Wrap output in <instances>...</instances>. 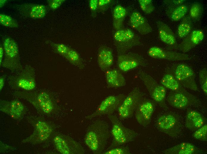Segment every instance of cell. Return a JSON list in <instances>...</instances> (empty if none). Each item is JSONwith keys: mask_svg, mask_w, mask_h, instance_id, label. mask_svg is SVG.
<instances>
[{"mask_svg": "<svg viewBox=\"0 0 207 154\" xmlns=\"http://www.w3.org/2000/svg\"><path fill=\"white\" fill-rule=\"evenodd\" d=\"M109 136L108 124L105 121L98 120L89 126L84 142L94 153L100 154L104 151Z\"/></svg>", "mask_w": 207, "mask_h": 154, "instance_id": "6da1fadb", "label": "cell"}, {"mask_svg": "<svg viewBox=\"0 0 207 154\" xmlns=\"http://www.w3.org/2000/svg\"><path fill=\"white\" fill-rule=\"evenodd\" d=\"M14 94L18 97L30 102L37 111L42 114L50 113L53 110L54 105L49 94L41 90L32 92L17 91Z\"/></svg>", "mask_w": 207, "mask_h": 154, "instance_id": "7a4b0ae2", "label": "cell"}, {"mask_svg": "<svg viewBox=\"0 0 207 154\" xmlns=\"http://www.w3.org/2000/svg\"><path fill=\"white\" fill-rule=\"evenodd\" d=\"M35 74L34 68L26 65L17 73L9 76L7 82L14 89L32 90L36 86Z\"/></svg>", "mask_w": 207, "mask_h": 154, "instance_id": "3957f363", "label": "cell"}, {"mask_svg": "<svg viewBox=\"0 0 207 154\" xmlns=\"http://www.w3.org/2000/svg\"><path fill=\"white\" fill-rule=\"evenodd\" d=\"M108 117L112 124L111 134L113 137L109 149L123 145L135 139L137 136L135 131L125 126L115 116L112 114Z\"/></svg>", "mask_w": 207, "mask_h": 154, "instance_id": "277c9868", "label": "cell"}, {"mask_svg": "<svg viewBox=\"0 0 207 154\" xmlns=\"http://www.w3.org/2000/svg\"><path fill=\"white\" fill-rule=\"evenodd\" d=\"M3 46L5 56L1 65L12 72L21 70L23 68L20 62L18 48L16 42L8 37L4 40Z\"/></svg>", "mask_w": 207, "mask_h": 154, "instance_id": "5b68a950", "label": "cell"}, {"mask_svg": "<svg viewBox=\"0 0 207 154\" xmlns=\"http://www.w3.org/2000/svg\"><path fill=\"white\" fill-rule=\"evenodd\" d=\"M137 73L153 100L161 107L166 108V89L144 71L139 70Z\"/></svg>", "mask_w": 207, "mask_h": 154, "instance_id": "8992f818", "label": "cell"}, {"mask_svg": "<svg viewBox=\"0 0 207 154\" xmlns=\"http://www.w3.org/2000/svg\"><path fill=\"white\" fill-rule=\"evenodd\" d=\"M113 38L118 54L125 53L133 47L141 44L139 36L129 29L117 30L114 34Z\"/></svg>", "mask_w": 207, "mask_h": 154, "instance_id": "52a82bcc", "label": "cell"}, {"mask_svg": "<svg viewBox=\"0 0 207 154\" xmlns=\"http://www.w3.org/2000/svg\"><path fill=\"white\" fill-rule=\"evenodd\" d=\"M143 97V94L138 87L133 89L126 96L117 110L119 119L124 120L131 117Z\"/></svg>", "mask_w": 207, "mask_h": 154, "instance_id": "ba28073f", "label": "cell"}, {"mask_svg": "<svg viewBox=\"0 0 207 154\" xmlns=\"http://www.w3.org/2000/svg\"><path fill=\"white\" fill-rule=\"evenodd\" d=\"M172 74L184 87L196 91L198 88L195 80V75L193 69L184 63L178 64L172 67Z\"/></svg>", "mask_w": 207, "mask_h": 154, "instance_id": "9c48e42d", "label": "cell"}, {"mask_svg": "<svg viewBox=\"0 0 207 154\" xmlns=\"http://www.w3.org/2000/svg\"><path fill=\"white\" fill-rule=\"evenodd\" d=\"M126 97L122 94L108 96L101 102L95 111L86 118L90 119L101 115H112L118 110Z\"/></svg>", "mask_w": 207, "mask_h": 154, "instance_id": "30bf717a", "label": "cell"}, {"mask_svg": "<svg viewBox=\"0 0 207 154\" xmlns=\"http://www.w3.org/2000/svg\"><path fill=\"white\" fill-rule=\"evenodd\" d=\"M156 125L160 131L172 137L177 136L180 131L178 120L172 113L165 114L160 116L156 121Z\"/></svg>", "mask_w": 207, "mask_h": 154, "instance_id": "8fae6325", "label": "cell"}, {"mask_svg": "<svg viewBox=\"0 0 207 154\" xmlns=\"http://www.w3.org/2000/svg\"><path fill=\"white\" fill-rule=\"evenodd\" d=\"M57 150L63 154H80L84 153L83 147L72 138L67 136L57 135L53 139Z\"/></svg>", "mask_w": 207, "mask_h": 154, "instance_id": "7c38bea8", "label": "cell"}, {"mask_svg": "<svg viewBox=\"0 0 207 154\" xmlns=\"http://www.w3.org/2000/svg\"><path fill=\"white\" fill-rule=\"evenodd\" d=\"M167 100L173 107L181 109H185L197 101L194 95L187 91H172L167 96Z\"/></svg>", "mask_w": 207, "mask_h": 154, "instance_id": "4fadbf2b", "label": "cell"}, {"mask_svg": "<svg viewBox=\"0 0 207 154\" xmlns=\"http://www.w3.org/2000/svg\"><path fill=\"white\" fill-rule=\"evenodd\" d=\"M155 109L153 102L143 99L140 102L135 111V118L141 126L146 127L150 123Z\"/></svg>", "mask_w": 207, "mask_h": 154, "instance_id": "5bb4252c", "label": "cell"}, {"mask_svg": "<svg viewBox=\"0 0 207 154\" xmlns=\"http://www.w3.org/2000/svg\"><path fill=\"white\" fill-rule=\"evenodd\" d=\"M33 133L24 139L23 143L35 144L40 143L46 140L51 134L52 129L51 126L43 121H37L34 126Z\"/></svg>", "mask_w": 207, "mask_h": 154, "instance_id": "9a60e30c", "label": "cell"}, {"mask_svg": "<svg viewBox=\"0 0 207 154\" xmlns=\"http://www.w3.org/2000/svg\"><path fill=\"white\" fill-rule=\"evenodd\" d=\"M148 55L155 59L172 61H179L189 60L191 56L187 54L164 49L157 46L150 48L147 51Z\"/></svg>", "mask_w": 207, "mask_h": 154, "instance_id": "2e32d148", "label": "cell"}, {"mask_svg": "<svg viewBox=\"0 0 207 154\" xmlns=\"http://www.w3.org/2000/svg\"><path fill=\"white\" fill-rule=\"evenodd\" d=\"M144 64V59L137 54L131 52L118 54V66L122 72L128 71Z\"/></svg>", "mask_w": 207, "mask_h": 154, "instance_id": "e0dca14e", "label": "cell"}, {"mask_svg": "<svg viewBox=\"0 0 207 154\" xmlns=\"http://www.w3.org/2000/svg\"><path fill=\"white\" fill-rule=\"evenodd\" d=\"M0 110L16 120L20 119L26 113L25 105L18 100L7 101L1 99Z\"/></svg>", "mask_w": 207, "mask_h": 154, "instance_id": "ac0fdd59", "label": "cell"}, {"mask_svg": "<svg viewBox=\"0 0 207 154\" xmlns=\"http://www.w3.org/2000/svg\"><path fill=\"white\" fill-rule=\"evenodd\" d=\"M204 34L200 29L191 32L178 46L183 52H187L200 44L203 40Z\"/></svg>", "mask_w": 207, "mask_h": 154, "instance_id": "d6986e66", "label": "cell"}, {"mask_svg": "<svg viewBox=\"0 0 207 154\" xmlns=\"http://www.w3.org/2000/svg\"><path fill=\"white\" fill-rule=\"evenodd\" d=\"M129 24L133 29L142 35L150 33L152 28L146 19L139 12L135 11L130 15Z\"/></svg>", "mask_w": 207, "mask_h": 154, "instance_id": "ffe728a7", "label": "cell"}, {"mask_svg": "<svg viewBox=\"0 0 207 154\" xmlns=\"http://www.w3.org/2000/svg\"><path fill=\"white\" fill-rule=\"evenodd\" d=\"M20 12L25 17L33 19L43 18L46 13V8L43 5L28 3L22 4Z\"/></svg>", "mask_w": 207, "mask_h": 154, "instance_id": "44dd1931", "label": "cell"}, {"mask_svg": "<svg viewBox=\"0 0 207 154\" xmlns=\"http://www.w3.org/2000/svg\"><path fill=\"white\" fill-rule=\"evenodd\" d=\"M159 37L161 41L170 46H177L175 36L170 27L163 22H156Z\"/></svg>", "mask_w": 207, "mask_h": 154, "instance_id": "7402d4cb", "label": "cell"}, {"mask_svg": "<svg viewBox=\"0 0 207 154\" xmlns=\"http://www.w3.org/2000/svg\"><path fill=\"white\" fill-rule=\"evenodd\" d=\"M114 57L112 49L105 46H102L98 49L97 62L100 68L106 71L113 65Z\"/></svg>", "mask_w": 207, "mask_h": 154, "instance_id": "603a6c76", "label": "cell"}, {"mask_svg": "<svg viewBox=\"0 0 207 154\" xmlns=\"http://www.w3.org/2000/svg\"><path fill=\"white\" fill-rule=\"evenodd\" d=\"M105 76L107 86L109 88H119L126 85L124 76L116 69L107 70L105 71Z\"/></svg>", "mask_w": 207, "mask_h": 154, "instance_id": "cb8c5ba5", "label": "cell"}, {"mask_svg": "<svg viewBox=\"0 0 207 154\" xmlns=\"http://www.w3.org/2000/svg\"><path fill=\"white\" fill-rule=\"evenodd\" d=\"M204 120L201 115L198 112L193 110H188L185 120L186 126L189 129L196 131L204 124Z\"/></svg>", "mask_w": 207, "mask_h": 154, "instance_id": "d4e9b609", "label": "cell"}, {"mask_svg": "<svg viewBox=\"0 0 207 154\" xmlns=\"http://www.w3.org/2000/svg\"><path fill=\"white\" fill-rule=\"evenodd\" d=\"M197 150L196 147L192 143L183 142L164 151L166 154H193L196 153Z\"/></svg>", "mask_w": 207, "mask_h": 154, "instance_id": "484cf974", "label": "cell"}, {"mask_svg": "<svg viewBox=\"0 0 207 154\" xmlns=\"http://www.w3.org/2000/svg\"><path fill=\"white\" fill-rule=\"evenodd\" d=\"M161 84L166 89L175 92H185L186 91L183 87L171 73L164 74L160 81Z\"/></svg>", "mask_w": 207, "mask_h": 154, "instance_id": "4316f807", "label": "cell"}, {"mask_svg": "<svg viewBox=\"0 0 207 154\" xmlns=\"http://www.w3.org/2000/svg\"><path fill=\"white\" fill-rule=\"evenodd\" d=\"M188 9L187 6L183 4L176 6L168 7L166 13L172 20L178 21L184 17Z\"/></svg>", "mask_w": 207, "mask_h": 154, "instance_id": "83f0119b", "label": "cell"}, {"mask_svg": "<svg viewBox=\"0 0 207 154\" xmlns=\"http://www.w3.org/2000/svg\"><path fill=\"white\" fill-rule=\"evenodd\" d=\"M127 14L126 9L121 5H117L114 8L113 13V25L116 31L121 29Z\"/></svg>", "mask_w": 207, "mask_h": 154, "instance_id": "f1b7e54d", "label": "cell"}, {"mask_svg": "<svg viewBox=\"0 0 207 154\" xmlns=\"http://www.w3.org/2000/svg\"><path fill=\"white\" fill-rule=\"evenodd\" d=\"M192 19L187 15L184 17L178 25L177 34L180 38L186 37L191 32L192 28Z\"/></svg>", "mask_w": 207, "mask_h": 154, "instance_id": "f546056e", "label": "cell"}, {"mask_svg": "<svg viewBox=\"0 0 207 154\" xmlns=\"http://www.w3.org/2000/svg\"><path fill=\"white\" fill-rule=\"evenodd\" d=\"M65 58L73 65L80 69L84 68L82 60L78 53L75 50L70 48Z\"/></svg>", "mask_w": 207, "mask_h": 154, "instance_id": "4dcf8cb0", "label": "cell"}, {"mask_svg": "<svg viewBox=\"0 0 207 154\" xmlns=\"http://www.w3.org/2000/svg\"><path fill=\"white\" fill-rule=\"evenodd\" d=\"M203 7L202 5L198 2H195L191 5L189 10V17L195 21L199 20L202 15Z\"/></svg>", "mask_w": 207, "mask_h": 154, "instance_id": "1f68e13d", "label": "cell"}, {"mask_svg": "<svg viewBox=\"0 0 207 154\" xmlns=\"http://www.w3.org/2000/svg\"><path fill=\"white\" fill-rule=\"evenodd\" d=\"M138 1L141 9L145 13L150 14L154 10L155 7L151 0H138Z\"/></svg>", "mask_w": 207, "mask_h": 154, "instance_id": "d6a6232c", "label": "cell"}, {"mask_svg": "<svg viewBox=\"0 0 207 154\" xmlns=\"http://www.w3.org/2000/svg\"><path fill=\"white\" fill-rule=\"evenodd\" d=\"M0 22L1 25L7 27L17 28L18 26V24L15 19L4 14L0 15Z\"/></svg>", "mask_w": 207, "mask_h": 154, "instance_id": "836d02e7", "label": "cell"}, {"mask_svg": "<svg viewBox=\"0 0 207 154\" xmlns=\"http://www.w3.org/2000/svg\"><path fill=\"white\" fill-rule=\"evenodd\" d=\"M199 78L201 89L206 95L207 94V69L204 68L199 72Z\"/></svg>", "mask_w": 207, "mask_h": 154, "instance_id": "e575fe53", "label": "cell"}, {"mask_svg": "<svg viewBox=\"0 0 207 154\" xmlns=\"http://www.w3.org/2000/svg\"><path fill=\"white\" fill-rule=\"evenodd\" d=\"M193 136L196 139L201 141H206L207 140V125H203L197 129L193 133Z\"/></svg>", "mask_w": 207, "mask_h": 154, "instance_id": "d590c367", "label": "cell"}, {"mask_svg": "<svg viewBox=\"0 0 207 154\" xmlns=\"http://www.w3.org/2000/svg\"><path fill=\"white\" fill-rule=\"evenodd\" d=\"M104 154H129L131 153L129 148L127 146H120L109 149L104 152Z\"/></svg>", "mask_w": 207, "mask_h": 154, "instance_id": "8d00e7d4", "label": "cell"}, {"mask_svg": "<svg viewBox=\"0 0 207 154\" xmlns=\"http://www.w3.org/2000/svg\"><path fill=\"white\" fill-rule=\"evenodd\" d=\"M52 46L56 51L61 55L65 57L70 48L62 44L53 43Z\"/></svg>", "mask_w": 207, "mask_h": 154, "instance_id": "74e56055", "label": "cell"}, {"mask_svg": "<svg viewBox=\"0 0 207 154\" xmlns=\"http://www.w3.org/2000/svg\"><path fill=\"white\" fill-rule=\"evenodd\" d=\"M113 1L112 0H98L97 12H104L111 5Z\"/></svg>", "mask_w": 207, "mask_h": 154, "instance_id": "f35d334b", "label": "cell"}, {"mask_svg": "<svg viewBox=\"0 0 207 154\" xmlns=\"http://www.w3.org/2000/svg\"><path fill=\"white\" fill-rule=\"evenodd\" d=\"M98 0H90L89 6L92 16L95 17L96 15Z\"/></svg>", "mask_w": 207, "mask_h": 154, "instance_id": "ab89813d", "label": "cell"}, {"mask_svg": "<svg viewBox=\"0 0 207 154\" xmlns=\"http://www.w3.org/2000/svg\"><path fill=\"white\" fill-rule=\"evenodd\" d=\"M64 0H49L48 1L49 7L52 9L55 10L58 8L63 3Z\"/></svg>", "mask_w": 207, "mask_h": 154, "instance_id": "60d3db41", "label": "cell"}, {"mask_svg": "<svg viewBox=\"0 0 207 154\" xmlns=\"http://www.w3.org/2000/svg\"><path fill=\"white\" fill-rule=\"evenodd\" d=\"M184 0H166L164 1V4L169 7L176 6L183 4Z\"/></svg>", "mask_w": 207, "mask_h": 154, "instance_id": "b9f144b4", "label": "cell"}, {"mask_svg": "<svg viewBox=\"0 0 207 154\" xmlns=\"http://www.w3.org/2000/svg\"><path fill=\"white\" fill-rule=\"evenodd\" d=\"M6 76L5 75L1 76L0 77V91L3 89L5 82Z\"/></svg>", "mask_w": 207, "mask_h": 154, "instance_id": "7bdbcfd3", "label": "cell"}, {"mask_svg": "<svg viewBox=\"0 0 207 154\" xmlns=\"http://www.w3.org/2000/svg\"><path fill=\"white\" fill-rule=\"evenodd\" d=\"M4 49L3 47L1 46L0 47V65H1L2 62V59L4 54Z\"/></svg>", "mask_w": 207, "mask_h": 154, "instance_id": "ee69618b", "label": "cell"}, {"mask_svg": "<svg viewBox=\"0 0 207 154\" xmlns=\"http://www.w3.org/2000/svg\"><path fill=\"white\" fill-rule=\"evenodd\" d=\"M7 1V0H1L0 1V7H1L4 6V4Z\"/></svg>", "mask_w": 207, "mask_h": 154, "instance_id": "f6af8a7d", "label": "cell"}]
</instances>
